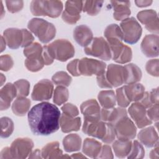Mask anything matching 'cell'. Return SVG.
Instances as JSON below:
<instances>
[{"instance_id":"obj_1","label":"cell","mask_w":159,"mask_h":159,"mask_svg":"<svg viewBox=\"0 0 159 159\" xmlns=\"http://www.w3.org/2000/svg\"><path fill=\"white\" fill-rule=\"evenodd\" d=\"M60 116V111L55 105L43 102L35 105L29 111L27 117L33 134L48 135L59 129Z\"/></svg>"},{"instance_id":"obj_2","label":"cell","mask_w":159,"mask_h":159,"mask_svg":"<svg viewBox=\"0 0 159 159\" xmlns=\"http://www.w3.org/2000/svg\"><path fill=\"white\" fill-rule=\"evenodd\" d=\"M27 27L43 43L51 41L56 34V28L54 25L43 19H32L28 22Z\"/></svg>"},{"instance_id":"obj_3","label":"cell","mask_w":159,"mask_h":159,"mask_svg":"<svg viewBox=\"0 0 159 159\" xmlns=\"http://www.w3.org/2000/svg\"><path fill=\"white\" fill-rule=\"evenodd\" d=\"M54 59L65 61L75 55L72 43L66 39H58L47 45Z\"/></svg>"},{"instance_id":"obj_4","label":"cell","mask_w":159,"mask_h":159,"mask_svg":"<svg viewBox=\"0 0 159 159\" xmlns=\"http://www.w3.org/2000/svg\"><path fill=\"white\" fill-rule=\"evenodd\" d=\"M120 28L123 34V40L129 44H134L140 39L142 29L134 17L127 18L123 20Z\"/></svg>"},{"instance_id":"obj_5","label":"cell","mask_w":159,"mask_h":159,"mask_svg":"<svg viewBox=\"0 0 159 159\" xmlns=\"http://www.w3.org/2000/svg\"><path fill=\"white\" fill-rule=\"evenodd\" d=\"M84 51L88 55L98 57L104 60H109L112 58L109 45L103 37L93 38L90 43L84 47Z\"/></svg>"},{"instance_id":"obj_6","label":"cell","mask_w":159,"mask_h":159,"mask_svg":"<svg viewBox=\"0 0 159 159\" xmlns=\"http://www.w3.org/2000/svg\"><path fill=\"white\" fill-rule=\"evenodd\" d=\"M106 67V64L102 61L88 58L79 60L78 70L80 75L89 76L95 75L98 76L105 73Z\"/></svg>"},{"instance_id":"obj_7","label":"cell","mask_w":159,"mask_h":159,"mask_svg":"<svg viewBox=\"0 0 159 159\" xmlns=\"http://www.w3.org/2000/svg\"><path fill=\"white\" fill-rule=\"evenodd\" d=\"M114 127L118 139L130 140L134 139L136 135L137 128L127 116L120 119Z\"/></svg>"},{"instance_id":"obj_8","label":"cell","mask_w":159,"mask_h":159,"mask_svg":"<svg viewBox=\"0 0 159 159\" xmlns=\"http://www.w3.org/2000/svg\"><path fill=\"white\" fill-rule=\"evenodd\" d=\"M34 142L29 138H18L10 147L12 158H25L32 152Z\"/></svg>"},{"instance_id":"obj_9","label":"cell","mask_w":159,"mask_h":159,"mask_svg":"<svg viewBox=\"0 0 159 159\" xmlns=\"http://www.w3.org/2000/svg\"><path fill=\"white\" fill-rule=\"evenodd\" d=\"M83 1H67L65 3V9L61 14L64 22L69 24H75L80 19V12L83 10Z\"/></svg>"},{"instance_id":"obj_10","label":"cell","mask_w":159,"mask_h":159,"mask_svg":"<svg viewBox=\"0 0 159 159\" xmlns=\"http://www.w3.org/2000/svg\"><path fill=\"white\" fill-rule=\"evenodd\" d=\"M82 130L85 134L102 140L107 134V122L101 120L98 121L84 120Z\"/></svg>"},{"instance_id":"obj_11","label":"cell","mask_w":159,"mask_h":159,"mask_svg":"<svg viewBox=\"0 0 159 159\" xmlns=\"http://www.w3.org/2000/svg\"><path fill=\"white\" fill-rule=\"evenodd\" d=\"M128 112L139 128L145 127L152 123L147 115L146 108L138 102L132 103L129 107Z\"/></svg>"},{"instance_id":"obj_12","label":"cell","mask_w":159,"mask_h":159,"mask_svg":"<svg viewBox=\"0 0 159 159\" xmlns=\"http://www.w3.org/2000/svg\"><path fill=\"white\" fill-rule=\"evenodd\" d=\"M53 91V83L47 79L42 80L34 86L31 97L34 101L48 100L52 98Z\"/></svg>"},{"instance_id":"obj_13","label":"cell","mask_w":159,"mask_h":159,"mask_svg":"<svg viewBox=\"0 0 159 159\" xmlns=\"http://www.w3.org/2000/svg\"><path fill=\"white\" fill-rule=\"evenodd\" d=\"M137 19L149 32L158 35L159 32V24L158 15L154 10L147 9L140 11L137 14Z\"/></svg>"},{"instance_id":"obj_14","label":"cell","mask_w":159,"mask_h":159,"mask_svg":"<svg viewBox=\"0 0 159 159\" xmlns=\"http://www.w3.org/2000/svg\"><path fill=\"white\" fill-rule=\"evenodd\" d=\"M105 75L112 88L121 86L125 82V69L124 66L120 65H109Z\"/></svg>"},{"instance_id":"obj_15","label":"cell","mask_w":159,"mask_h":159,"mask_svg":"<svg viewBox=\"0 0 159 159\" xmlns=\"http://www.w3.org/2000/svg\"><path fill=\"white\" fill-rule=\"evenodd\" d=\"M84 120L98 121L101 120V108L96 100L91 99L83 102L80 106Z\"/></svg>"},{"instance_id":"obj_16","label":"cell","mask_w":159,"mask_h":159,"mask_svg":"<svg viewBox=\"0 0 159 159\" xmlns=\"http://www.w3.org/2000/svg\"><path fill=\"white\" fill-rule=\"evenodd\" d=\"M140 48L142 53L147 57L158 56V35L148 34L142 41Z\"/></svg>"},{"instance_id":"obj_17","label":"cell","mask_w":159,"mask_h":159,"mask_svg":"<svg viewBox=\"0 0 159 159\" xmlns=\"http://www.w3.org/2000/svg\"><path fill=\"white\" fill-rule=\"evenodd\" d=\"M127 116V111L124 107H113L101 109V120L114 125L120 119Z\"/></svg>"},{"instance_id":"obj_18","label":"cell","mask_w":159,"mask_h":159,"mask_svg":"<svg viewBox=\"0 0 159 159\" xmlns=\"http://www.w3.org/2000/svg\"><path fill=\"white\" fill-rule=\"evenodd\" d=\"M6 44L12 49H17L22 45L23 34L22 29L9 28L6 29L2 35Z\"/></svg>"},{"instance_id":"obj_19","label":"cell","mask_w":159,"mask_h":159,"mask_svg":"<svg viewBox=\"0 0 159 159\" xmlns=\"http://www.w3.org/2000/svg\"><path fill=\"white\" fill-rule=\"evenodd\" d=\"M138 139L143 145L148 148L158 145V135L155 127L152 126L142 129L138 134Z\"/></svg>"},{"instance_id":"obj_20","label":"cell","mask_w":159,"mask_h":159,"mask_svg":"<svg viewBox=\"0 0 159 159\" xmlns=\"http://www.w3.org/2000/svg\"><path fill=\"white\" fill-rule=\"evenodd\" d=\"M0 109L1 111L7 109L12 101L17 96V89L14 84L8 83L4 86L0 91Z\"/></svg>"},{"instance_id":"obj_21","label":"cell","mask_w":159,"mask_h":159,"mask_svg":"<svg viewBox=\"0 0 159 159\" xmlns=\"http://www.w3.org/2000/svg\"><path fill=\"white\" fill-rule=\"evenodd\" d=\"M73 38L81 47L88 46L93 39V34L91 29L86 25H80L73 30Z\"/></svg>"},{"instance_id":"obj_22","label":"cell","mask_w":159,"mask_h":159,"mask_svg":"<svg viewBox=\"0 0 159 159\" xmlns=\"http://www.w3.org/2000/svg\"><path fill=\"white\" fill-rule=\"evenodd\" d=\"M81 120L79 117H72L65 114H61L60 118V126L64 133H68L72 131H78L81 127Z\"/></svg>"},{"instance_id":"obj_23","label":"cell","mask_w":159,"mask_h":159,"mask_svg":"<svg viewBox=\"0 0 159 159\" xmlns=\"http://www.w3.org/2000/svg\"><path fill=\"white\" fill-rule=\"evenodd\" d=\"M111 3L114 9L113 17L116 20H124L130 14V1H111Z\"/></svg>"},{"instance_id":"obj_24","label":"cell","mask_w":159,"mask_h":159,"mask_svg":"<svg viewBox=\"0 0 159 159\" xmlns=\"http://www.w3.org/2000/svg\"><path fill=\"white\" fill-rule=\"evenodd\" d=\"M125 93L130 102H138L143 97L145 87L138 83L128 84L124 86Z\"/></svg>"},{"instance_id":"obj_25","label":"cell","mask_w":159,"mask_h":159,"mask_svg":"<svg viewBox=\"0 0 159 159\" xmlns=\"http://www.w3.org/2000/svg\"><path fill=\"white\" fill-rule=\"evenodd\" d=\"M44 16L58 17L63 11V3L60 1H42Z\"/></svg>"},{"instance_id":"obj_26","label":"cell","mask_w":159,"mask_h":159,"mask_svg":"<svg viewBox=\"0 0 159 159\" xmlns=\"http://www.w3.org/2000/svg\"><path fill=\"white\" fill-rule=\"evenodd\" d=\"M102 148L101 143L98 140L86 138L83 144V152L91 158H97Z\"/></svg>"},{"instance_id":"obj_27","label":"cell","mask_w":159,"mask_h":159,"mask_svg":"<svg viewBox=\"0 0 159 159\" xmlns=\"http://www.w3.org/2000/svg\"><path fill=\"white\" fill-rule=\"evenodd\" d=\"M125 69V84L135 83L142 78V71L134 63H129L124 66Z\"/></svg>"},{"instance_id":"obj_28","label":"cell","mask_w":159,"mask_h":159,"mask_svg":"<svg viewBox=\"0 0 159 159\" xmlns=\"http://www.w3.org/2000/svg\"><path fill=\"white\" fill-rule=\"evenodd\" d=\"M132 142L130 140L118 139L112 144V148L116 156L118 158H124L127 157L132 148Z\"/></svg>"},{"instance_id":"obj_29","label":"cell","mask_w":159,"mask_h":159,"mask_svg":"<svg viewBox=\"0 0 159 159\" xmlns=\"http://www.w3.org/2000/svg\"><path fill=\"white\" fill-rule=\"evenodd\" d=\"M41 152L43 158H60L63 155L57 141L47 143L42 148Z\"/></svg>"},{"instance_id":"obj_30","label":"cell","mask_w":159,"mask_h":159,"mask_svg":"<svg viewBox=\"0 0 159 159\" xmlns=\"http://www.w3.org/2000/svg\"><path fill=\"white\" fill-rule=\"evenodd\" d=\"M64 149L67 152L78 151L81 146V139L76 134H70L63 140Z\"/></svg>"},{"instance_id":"obj_31","label":"cell","mask_w":159,"mask_h":159,"mask_svg":"<svg viewBox=\"0 0 159 159\" xmlns=\"http://www.w3.org/2000/svg\"><path fill=\"white\" fill-rule=\"evenodd\" d=\"M31 102L25 97H17L12 104V111L18 116H24L29 110Z\"/></svg>"},{"instance_id":"obj_32","label":"cell","mask_w":159,"mask_h":159,"mask_svg":"<svg viewBox=\"0 0 159 159\" xmlns=\"http://www.w3.org/2000/svg\"><path fill=\"white\" fill-rule=\"evenodd\" d=\"M100 104L104 109L113 108L116 106V98L114 91L112 90H104L99 93L98 96Z\"/></svg>"},{"instance_id":"obj_33","label":"cell","mask_w":159,"mask_h":159,"mask_svg":"<svg viewBox=\"0 0 159 159\" xmlns=\"http://www.w3.org/2000/svg\"><path fill=\"white\" fill-rule=\"evenodd\" d=\"M103 2V1H84L83 11L90 16H96L100 12Z\"/></svg>"},{"instance_id":"obj_34","label":"cell","mask_w":159,"mask_h":159,"mask_svg":"<svg viewBox=\"0 0 159 159\" xmlns=\"http://www.w3.org/2000/svg\"><path fill=\"white\" fill-rule=\"evenodd\" d=\"M69 97L68 89L65 86H58L53 92V101L55 104L60 106L67 101Z\"/></svg>"},{"instance_id":"obj_35","label":"cell","mask_w":159,"mask_h":159,"mask_svg":"<svg viewBox=\"0 0 159 159\" xmlns=\"http://www.w3.org/2000/svg\"><path fill=\"white\" fill-rule=\"evenodd\" d=\"M45 63L42 55L38 57L27 58L25 60V66L27 69L32 72L40 70L44 66Z\"/></svg>"},{"instance_id":"obj_36","label":"cell","mask_w":159,"mask_h":159,"mask_svg":"<svg viewBox=\"0 0 159 159\" xmlns=\"http://www.w3.org/2000/svg\"><path fill=\"white\" fill-rule=\"evenodd\" d=\"M14 130V122L11 119L7 117L1 118V137L2 138L9 137Z\"/></svg>"},{"instance_id":"obj_37","label":"cell","mask_w":159,"mask_h":159,"mask_svg":"<svg viewBox=\"0 0 159 159\" xmlns=\"http://www.w3.org/2000/svg\"><path fill=\"white\" fill-rule=\"evenodd\" d=\"M52 81L57 86H63L67 87L71 83L72 78L65 71H58L53 75L52 78Z\"/></svg>"},{"instance_id":"obj_38","label":"cell","mask_w":159,"mask_h":159,"mask_svg":"<svg viewBox=\"0 0 159 159\" xmlns=\"http://www.w3.org/2000/svg\"><path fill=\"white\" fill-rule=\"evenodd\" d=\"M104 37L106 39H118L123 40V34L120 27L115 24L109 25L104 32Z\"/></svg>"},{"instance_id":"obj_39","label":"cell","mask_w":159,"mask_h":159,"mask_svg":"<svg viewBox=\"0 0 159 159\" xmlns=\"http://www.w3.org/2000/svg\"><path fill=\"white\" fill-rule=\"evenodd\" d=\"M43 47L37 42H34L24 48V54L26 58L38 57L42 55Z\"/></svg>"},{"instance_id":"obj_40","label":"cell","mask_w":159,"mask_h":159,"mask_svg":"<svg viewBox=\"0 0 159 159\" xmlns=\"http://www.w3.org/2000/svg\"><path fill=\"white\" fill-rule=\"evenodd\" d=\"M14 85L17 89V97H26L29 93L30 83L29 82L24 79L16 81Z\"/></svg>"},{"instance_id":"obj_41","label":"cell","mask_w":159,"mask_h":159,"mask_svg":"<svg viewBox=\"0 0 159 159\" xmlns=\"http://www.w3.org/2000/svg\"><path fill=\"white\" fill-rule=\"evenodd\" d=\"M145 156V150L142 144L137 140H134L132 144L131 150L127 156L128 158H143Z\"/></svg>"},{"instance_id":"obj_42","label":"cell","mask_w":159,"mask_h":159,"mask_svg":"<svg viewBox=\"0 0 159 159\" xmlns=\"http://www.w3.org/2000/svg\"><path fill=\"white\" fill-rule=\"evenodd\" d=\"M116 101L117 102V104L121 107L125 108L127 107L130 103V101L128 99L125 93L124 86L117 88L116 89Z\"/></svg>"},{"instance_id":"obj_43","label":"cell","mask_w":159,"mask_h":159,"mask_svg":"<svg viewBox=\"0 0 159 159\" xmlns=\"http://www.w3.org/2000/svg\"><path fill=\"white\" fill-rule=\"evenodd\" d=\"M132 58V52L130 47L125 45L118 58L115 61L116 63L123 64L129 62Z\"/></svg>"},{"instance_id":"obj_44","label":"cell","mask_w":159,"mask_h":159,"mask_svg":"<svg viewBox=\"0 0 159 159\" xmlns=\"http://www.w3.org/2000/svg\"><path fill=\"white\" fill-rule=\"evenodd\" d=\"M147 72L152 76H158V59H152L148 60L145 65Z\"/></svg>"},{"instance_id":"obj_45","label":"cell","mask_w":159,"mask_h":159,"mask_svg":"<svg viewBox=\"0 0 159 159\" xmlns=\"http://www.w3.org/2000/svg\"><path fill=\"white\" fill-rule=\"evenodd\" d=\"M13 60L9 55H3L0 58V70L4 71H7L13 66Z\"/></svg>"},{"instance_id":"obj_46","label":"cell","mask_w":159,"mask_h":159,"mask_svg":"<svg viewBox=\"0 0 159 159\" xmlns=\"http://www.w3.org/2000/svg\"><path fill=\"white\" fill-rule=\"evenodd\" d=\"M61 109L63 114L72 117H76L79 114L77 107L71 103L65 104L61 107Z\"/></svg>"},{"instance_id":"obj_47","label":"cell","mask_w":159,"mask_h":159,"mask_svg":"<svg viewBox=\"0 0 159 159\" xmlns=\"http://www.w3.org/2000/svg\"><path fill=\"white\" fill-rule=\"evenodd\" d=\"M6 4L8 11L11 13L20 11L24 6L23 1H6Z\"/></svg>"},{"instance_id":"obj_48","label":"cell","mask_w":159,"mask_h":159,"mask_svg":"<svg viewBox=\"0 0 159 159\" xmlns=\"http://www.w3.org/2000/svg\"><path fill=\"white\" fill-rule=\"evenodd\" d=\"M147 115L152 121H158V104H153L151 107L148 108L147 111Z\"/></svg>"},{"instance_id":"obj_49","label":"cell","mask_w":159,"mask_h":159,"mask_svg":"<svg viewBox=\"0 0 159 159\" xmlns=\"http://www.w3.org/2000/svg\"><path fill=\"white\" fill-rule=\"evenodd\" d=\"M78 59H75L70 62L68 63L67 65L66 68L68 71L74 76H80V73L78 70Z\"/></svg>"},{"instance_id":"obj_50","label":"cell","mask_w":159,"mask_h":159,"mask_svg":"<svg viewBox=\"0 0 159 159\" xmlns=\"http://www.w3.org/2000/svg\"><path fill=\"white\" fill-rule=\"evenodd\" d=\"M22 31L23 34V40L21 47L25 48L32 43V42L34 40V37L31 34V32H30L27 29H22Z\"/></svg>"},{"instance_id":"obj_51","label":"cell","mask_w":159,"mask_h":159,"mask_svg":"<svg viewBox=\"0 0 159 159\" xmlns=\"http://www.w3.org/2000/svg\"><path fill=\"white\" fill-rule=\"evenodd\" d=\"M114 156L111 148L109 145H104L102 147L101 150L98 156V158H113Z\"/></svg>"},{"instance_id":"obj_52","label":"cell","mask_w":159,"mask_h":159,"mask_svg":"<svg viewBox=\"0 0 159 159\" xmlns=\"http://www.w3.org/2000/svg\"><path fill=\"white\" fill-rule=\"evenodd\" d=\"M42 57L45 65H50L53 62V57H52L47 45L43 47Z\"/></svg>"},{"instance_id":"obj_53","label":"cell","mask_w":159,"mask_h":159,"mask_svg":"<svg viewBox=\"0 0 159 159\" xmlns=\"http://www.w3.org/2000/svg\"><path fill=\"white\" fill-rule=\"evenodd\" d=\"M97 83L98 86L100 88H112V86L110 84L109 81H107L105 73H103L102 75H101L99 76H97Z\"/></svg>"},{"instance_id":"obj_54","label":"cell","mask_w":159,"mask_h":159,"mask_svg":"<svg viewBox=\"0 0 159 159\" xmlns=\"http://www.w3.org/2000/svg\"><path fill=\"white\" fill-rule=\"evenodd\" d=\"M138 102H139L140 104H142L146 109L151 107L153 105V104L152 103L150 99L149 92H145L143 97L139 101H138Z\"/></svg>"},{"instance_id":"obj_55","label":"cell","mask_w":159,"mask_h":159,"mask_svg":"<svg viewBox=\"0 0 159 159\" xmlns=\"http://www.w3.org/2000/svg\"><path fill=\"white\" fill-rule=\"evenodd\" d=\"M149 96L150 101L153 104H158V88H155L153 89L150 93H149Z\"/></svg>"},{"instance_id":"obj_56","label":"cell","mask_w":159,"mask_h":159,"mask_svg":"<svg viewBox=\"0 0 159 159\" xmlns=\"http://www.w3.org/2000/svg\"><path fill=\"white\" fill-rule=\"evenodd\" d=\"M0 158L5 159V158H12V155L11 153L10 147H5L4 148L0 153Z\"/></svg>"},{"instance_id":"obj_57","label":"cell","mask_w":159,"mask_h":159,"mask_svg":"<svg viewBox=\"0 0 159 159\" xmlns=\"http://www.w3.org/2000/svg\"><path fill=\"white\" fill-rule=\"evenodd\" d=\"M29 158H42V156L41 150H40L39 149H36L33 152L30 153Z\"/></svg>"},{"instance_id":"obj_58","label":"cell","mask_w":159,"mask_h":159,"mask_svg":"<svg viewBox=\"0 0 159 159\" xmlns=\"http://www.w3.org/2000/svg\"><path fill=\"white\" fill-rule=\"evenodd\" d=\"M135 2L137 6L143 7L150 6L152 3V1H135Z\"/></svg>"},{"instance_id":"obj_59","label":"cell","mask_w":159,"mask_h":159,"mask_svg":"<svg viewBox=\"0 0 159 159\" xmlns=\"http://www.w3.org/2000/svg\"><path fill=\"white\" fill-rule=\"evenodd\" d=\"M158 145L154 147V149H153L150 153V158H158Z\"/></svg>"},{"instance_id":"obj_60","label":"cell","mask_w":159,"mask_h":159,"mask_svg":"<svg viewBox=\"0 0 159 159\" xmlns=\"http://www.w3.org/2000/svg\"><path fill=\"white\" fill-rule=\"evenodd\" d=\"M6 41L3 37V36L2 35L1 37V52H2L5 48H6Z\"/></svg>"},{"instance_id":"obj_61","label":"cell","mask_w":159,"mask_h":159,"mask_svg":"<svg viewBox=\"0 0 159 159\" xmlns=\"http://www.w3.org/2000/svg\"><path fill=\"white\" fill-rule=\"evenodd\" d=\"M71 158H86L84 155H83L82 153H74L71 156Z\"/></svg>"},{"instance_id":"obj_62","label":"cell","mask_w":159,"mask_h":159,"mask_svg":"<svg viewBox=\"0 0 159 159\" xmlns=\"http://www.w3.org/2000/svg\"><path fill=\"white\" fill-rule=\"evenodd\" d=\"M1 86H2L4 82L6 81V77L3 75L2 73H1Z\"/></svg>"},{"instance_id":"obj_63","label":"cell","mask_w":159,"mask_h":159,"mask_svg":"<svg viewBox=\"0 0 159 159\" xmlns=\"http://www.w3.org/2000/svg\"><path fill=\"white\" fill-rule=\"evenodd\" d=\"M1 17L3 16L4 14V9H3V5H2V1H1Z\"/></svg>"}]
</instances>
